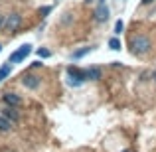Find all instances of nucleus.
I'll list each match as a JSON object with an SVG mask.
<instances>
[{"label":"nucleus","instance_id":"obj_11","mask_svg":"<svg viewBox=\"0 0 156 152\" xmlns=\"http://www.w3.org/2000/svg\"><path fill=\"white\" fill-rule=\"evenodd\" d=\"M10 73H12V63L8 61V63H4L2 67H0V83H2V81L10 75Z\"/></svg>","mask_w":156,"mask_h":152},{"label":"nucleus","instance_id":"obj_3","mask_svg":"<svg viewBox=\"0 0 156 152\" xmlns=\"http://www.w3.org/2000/svg\"><path fill=\"white\" fill-rule=\"evenodd\" d=\"M32 50H34V46H32V44H22V46H20L16 51L10 53V59H8V61H10L12 65H14V63H22V61L32 53Z\"/></svg>","mask_w":156,"mask_h":152},{"label":"nucleus","instance_id":"obj_9","mask_svg":"<svg viewBox=\"0 0 156 152\" xmlns=\"http://www.w3.org/2000/svg\"><path fill=\"white\" fill-rule=\"evenodd\" d=\"M85 73H87V81H97V79H101V69L97 67V65L87 67V69H85Z\"/></svg>","mask_w":156,"mask_h":152},{"label":"nucleus","instance_id":"obj_16","mask_svg":"<svg viewBox=\"0 0 156 152\" xmlns=\"http://www.w3.org/2000/svg\"><path fill=\"white\" fill-rule=\"evenodd\" d=\"M42 65H44V63H42V59H36L34 63H30V69H40Z\"/></svg>","mask_w":156,"mask_h":152},{"label":"nucleus","instance_id":"obj_6","mask_svg":"<svg viewBox=\"0 0 156 152\" xmlns=\"http://www.w3.org/2000/svg\"><path fill=\"white\" fill-rule=\"evenodd\" d=\"M2 101H4V105H8V107H16V109L22 105V97L16 95V93H4V95H2Z\"/></svg>","mask_w":156,"mask_h":152},{"label":"nucleus","instance_id":"obj_12","mask_svg":"<svg viewBox=\"0 0 156 152\" xmlns=\"http://www.w3.org/2000/svg\"><path fill=\"white\" fill-rule=\"evenodd\" d=\"M12 125H14L12 121H8L6 117H2V115H0V130H2V133H8V130L12 129Z\"/></svg>","mask_w":156,"mask_h":152},{"label":"nucleus","instance_id":"obj_19","mask_svg":"<svg viewBox=\"0 0 156 152\" xmlns=\"http://www.w3.org/2000/svg\"><path fill=\"white\" fill-rule=\"evenodd\" d=\"M154 0H142V4H152Z\"/></svg>","mask_w":156,"mask_h":152},{"label":"nucleus","instance_id":"obj_17","mask_svg":"<svg viewBox=\"0 0 156 152\" xmlns=\"http://www.w3.org/2000/svg\"><path fill=\"white\" fill-rule=\"evenodd\" d=\"M50 12H51V6H42V8H40V14H42V16L50 14Z\"/></svg>","mask_w":156,"mask_h":152},{"label":"nucleus","instance_id":"obj_7","mask_svg":"<svg viewBox=\"0 0 156 152\" xmlns=\"http://www.w3.org/2000/svg\"><path fill=\"white\" fill-rule=\"evenodd\" d=\"M95 20H97V22H107V20H109V8L105 6V2H99V4H97Z\"/></svg>","mask_w":156,"mask_h":152},{"label":"nucleus","instance_id":"obj_21","mask_svg":"<svg viewBox=\"0 0 156 152\" xmlns=\"http://www.w3.org/2000/svg\"><path fill=\"white\" fill-rule=\"evenodd\" d=\"M125 152H129V150H125Z\"/></svg>","mask_w":156,"mask_h":152},{"label":"nucleus","instance_id":"obj_14","mask_svg":"<svg viewBox=\"0 0 156 152\" xmlns=\"http://www.w3.org/2000/svg\"><path fill=\"white\" fill-rule=\"evenodd\" d=\"M122 30H125V22L119 18L117 22H115V36H121V34H122Z\"/></svg>","mask_w":156,"mask_h":152},{"label":"nucleus","instance_id":"obj_13","mask_svg":"<svg viewBox=\"0 0 156 152\" xmlns=\"http://www.w3.org/2000/svg\"><path fill=\"white\" fill-rule=\"evenodd\" d=\"M109 48H111L113 51L122 50V48H121V40H119V38H111V40H109Z\"/></svg>","mask_w":156,"mask_h":152},{"label":"nucleus","instance_id":"obj_1","mask_svg":"<svg viewBox=\"0 0 156 152\" xmlns=\"http://www.w3.org/2000/svg\"><path fill=\"white\" fill-rule=\"evenodd\" d=\"M150 48H152V42H150V38H146V36H134L133 40L129 42V51L133 53V55H144V53L150 51Z\"/></svg>","mask_w":156,"mask_h":152},{"label":"nucleus","instance_id":"obj_2","mask_svg":"<svg viewBox=\"0 0 156 152\" xmlns=\"http://www.w3.org/2000/svg\"><path fill=\"white\" fill-rule=\"evenodd\" d=\"M65 75H67V79H65V81H67L71 87H81V85L87 81V73H85V69L77 67V65H67Z\"/></svg>","mask_w":156,"mask_h":152},{"label":"nucleus","instance_id":"obj_20","mask_svg":"<svg viewBox=\"0 0 156 152\" xmlns=\"http://www.w3.org/2000/svg\"><path fill=\"white\" fill-rule=\"evenodd\" d=\"M0 51H2V46H0Z\"/></svg>","mask_w":156,"mask_h":152},{"label":"nucleus","instance_id":"obj_8","mask_svg":"<svg viewBox=\"0 0 156 152\" xmlns=\"http://www.w3.org/2000/svg\"><path fill=\"white\" fill-rule=\"evenodd\" d=\"M2 117H6L8 121H12V122H18L20 121V113L16 111V107H4L2 109Z\"/></svg>","mask_w":156,"mask_h":152},{"label":"nucleus","instance_id":"obj_4","mask_svg":"<svg viewBox=\"0 0 156 152\" xmlns=\"http://www.w3.org/2000/svg\"><path fill=\"white\" fill-rule=\"evenodd\" d=\"M22 85L26 89H30V91H34V89H38L40 85H42V77L34 75V73H26V75L22 77Z\"/></svg>","mask_w":156,"mask_h":152},{"label":"nucleus","instance_id":"obj_5","mask_svg":"<svg viewBox=\"0 0 156 152\" xmlns=\"http://www.w3.org/2000/svg\"><path fill=\"white\" fill-rule=\"evenodd\" d=\"M20 26H22V16H20V14L6 16V26H4V30H6V32H18Z\"/></svg>","mask_w":156,"mask_h":152},{"label":"nucleus","instance_id":"obj_15","mask_svg":"<svg viewBox=\"0 0 156 152\" xmlns=\"http://www.w3.org/2000/svg\"><path fill=\"white\" fill-rule=\"evenodd\" d=\"M38 55L42 57V59H48V57H51V51L48 50V48H38Z\"/></svg>","mask_w":156,"mask_h":152},{"label":"nucleus","instance_id":"obj_10","mask_svg":"<svg viewBox=\"0 0 156 152\" xmlns=\"http://www.w3.org/2000/svg\"><path fill=\"white\" fill-rule=\"evenodd\" d=\"M95 48L93 46H87V48H83V50H77V51H73L71 53V59H81V57H85V55H89Z\"/></svg>","mask_w":156,"mask_h":152},{"label":"nucleus","instance_id":"obj_18","mask_svg":"<svg viewBox=\"0 0 156 152\" xmlns=\"http://www.w3.org/2000/svg\"><path fill=\"white\" fill-rule=\"evenodd\" d=\"M4 26H6V16H0V30H4Z\"/></svg>","mask_w":156,"mask_h":152}]
</instances>
